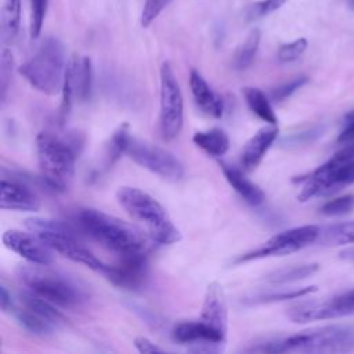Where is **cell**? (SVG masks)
<instances>
[{"label":"cell","instance_id":"obj_1","mask_svg":"<svg viewBox=\"0 0 354 354\" xmlns=\"http://www.w3.org/2000/svg\"><path fill=\"white\" fill-rule=\"evenodd\" d=\"M76 221L83 232L119 259L147 257L156 243L147 231L97 209H82Z\"/></svg>","mask_w":354,"mask_h":354},{"label":"cell","instance_id":"obj_2","mask_svg":"<svg viewBox=\"0 0 354 354\" xmlns=\"http://www.w3.org/2000/svg\"><path fill=\"white\" fill-rule=\"evenodd\" d=\"M17 277L28 290L61 307H79L87 301L86 289L69 275L53 270L48 264H21Z\"/></svg>","mask_w":354,"mask_h":354},{"label":"cell","instance_id":"obj_3","mask_svg":"<svg viewBox=\"0 0 354 354\" xmlns=\"http://www.w3.org/2000/svg\"><path fill=\"white\" fill-rule=\"evenodd\" d=\"M116 201L133 220L145 228L156 243L170 245L181 239V232L166 209L148 192L136 187H120L116 191Z\"/></svg>","mask_w":354,"mask_h":354},{"label":"cell","instance_id":"obj_4","mask_svg":"<svg viewBox=\"0 0 354 354\" xmlns=\"http://www.w3.org/2000/svg\"><path fill=\"white\" fill-rule=\"evenodd\" d=\"M79 140H65L50 131L36 137V152L41 178L54 191H65L75 177Z\"/></svg>","mask_w":354,"mask_h":354},{"label":"cell","instance_id":"obj_5","mask_svg":"<svg viewBox=\"0 0 354 354\" xmlns=\"http://www.w3.org/2000/svg\"><path fill=\"white\" fill-rule=\"evenodd\" d=\"M295 181L300 183L297 198L301 202L333 194L354 184V138L344 142L343 148L325 163Z\"/></svg>","mask_w":354,"mask_h":354},{"label":"cell","instance_id":"obj_6","mask_svg":"<svg viewBox=\"0 0 354 354\" xmlns=\"http://www.w3.org/2000/svg\"><path fill=\"white\" fill-rule=\"evenodd\" d=\"M25 227L36 234L48 248L61 256L75 263L83 264L84 267L91 268L102 275L106 271L108 264L102 263L80 242L79 234L66 221L32 217L25 220Z\"/></svg>","mask_w":354,"mask_h":354},{"label":"cell","instance_id":"obj_7","mask_svg":"<svg viewBox=\"0 0 354 354\" xmlns=\"http://www.w3.org/2000/svg\"><path fill=\"white\" fill-rule=\"evenodd\" d=\"M66 62L64 44L57 37H46L37 51L18 71L37 91L57 95L62 90Z\"/></svg>","mask_w":354,"mask_h":354},{"label":"cell","instance_id":"obj_8","mask_svg":"<svg viewBox=\"0 0 354 354\" xmlns=\"http://www.w3.org/2000/svg\"><path fill=\"white\" fill-rule=\"evenodd\" d=\"M354 350V333L343 326L328 325L279 337V353H347Z\"/></svg>","mask_w":354,"mask_h":354},{"label":"cell","instance_id":"obj_9","mask_svg":"<svg viewBox=\"0 0 354 354\" xmlns=\"http://www.w3.org/2000/svg\"><path fill=\"white\" fill-rule=\"evenodd\" d=\"M184 101L178 80L169 61L160 66L159 126L165 140H173L183 129Z\"/></svg>","mask_w":354,"mask_h":354},{"label":"cell","instance_id":"obj_10","mask_svg":"<svg viewBox=\"0 0 354 354\" xmlns=\"http://www.w3.org/2000/svg\"><path fill=\"white\" fill-rule=\"evenodd\" d=\"M126 153L138 166L149 170L153 174H158L165 180L178 181L184 176L183 163L171 152L159 145L130 136Z\"/></svg>","mask_w":354,"mask_h":354},{"label":"cell","instance_id":"obj_11","mask_svg":"<svg viewBox=\"0 0 354 354\" xmlns=\"http://www.w3.org/2000/svg\"><path fill=\"white\" fill-rule=\"evenodd\" d=\"M319 234H321V228L314 224L300 225V227L281 231L272 235L270 239H267L261 246L239 256L236 259V263L295 253L318 241Z\"/></svg>","mask_w":354,"mask_h":354},{"label":"cell","instance_id":"obj_12","mask_svg":"<svg viewBox=\"0 0 354 354\" xmlns=\"http://www.w3.org/2000/svg\"><path fill=\"white\" fill-rule=\"evenodd\" d=\"M93 88V65L91 59L84 55L73 54L65 68L62 83L61 118L65 119L72 108L73 101H87Z\"/></svg>","mask_w":354,"mask_h":354},{"label":"cell","instance_id":"obj_13","mask_svg":"<svg viewBox=\"0 0 354 354\" xmlns=\"http://www.w3.org/2000/svg\"><path fill=\"white\" fill-rule=\"evenodd\" d=\"M354 313V289L325 297L299 301L293 308L295 319L300 324L333 319Z\"/></svg>","mask_w":354,"mask_h":354},{"label":"cell","instance_id":"obj_14","mask_svg":"<svg viewBox=\"0 0 354 354\" xmlns=\"http://www.w3.org/2000/svg\"><path fill=\"white\" fill-rule=\"evenodd\" d=\"M171 337L177 343L189 344L194 351H220L227 340L201 319L176 324L171 329Z\"/></svg>","mask_w":354,"mask_h":354},{"label":"cell","instance_id":"obj_15","mask_svg":"<svg viewBox=\"0 0 354 354\" xmlns=\"http://www.w3.org/2000/svg\"><path fill=\"white\" fill-rule=\"evenodd\" d=\"M3 243L28 263L51 264L53 249L48 248L36 234L25 232L21 230H7L3 234Z\"/></svg>","mask_w":354,"mask_h":354},{"label":"cell","instance_id":"obj_16","mask_svg":"<svg viewBox=\"0 0 354 354\" xmlns=\"http://www.w3.org/2000/svg\"><path fill=\"white\" fill-rule=\"evenodd\" d=\"M199 319L203 321L210 329L217 332L220 336L227 339L228 311L224 299V292L218 282H212L207 285Z\"/></svg>","mask_w":354,"mask_h":354},{"label":"cell","instance_id":"obj_17","mask_svg":"<svg viewBox=\"0 0 354 354\" xmlns=\"http://www.w3.org/2000/svg\"><path fill=\"white\" fill-rule=\"evenodd\" d=\"M104 277L109 282L120 288H138L147 277V257L119 259L118 264H108Z\"/></svg>","mask_w":354,"mask_h":354},{"label":"cell","instance_id":"obj_18","mask_svg":"<svg viewBox=\"0 0 354 354\" xmlns=\"http://www.w3.org/2000/svg\"><path fill=\"white\" fill-rule=\"evenodd\" d=\"M278 137L277 124H267L259 129L245 144L241 153V166L245 171L254 170L266 156L267 151L271 148Z\"/></svg>","mask_w":354,"mask_h":354},{"label":"cell","instance_id":"obj_19","mask_svg":"<svg viewBox=\"0 0 354 354\" xmlns=\"http://www.w3.org/2000/svg\"><path fill=\"white\" fill-rule=\"evenodd\" d=\"M0 207L18 212H36L40 209V199L33 191L18 181L1 180Z\"/></svg>","mask_w":354,"mask_h":354},{"label":"cell","instance_id":"obj_20","mask_svg":"<svg viewBox=\"0 0 354 354\" xmlns=\"http://www.w3.org/2000/svg\"><path fill=\"white\" fill-rule=\"evenodd\" d=\"M189 87L195 104L203 113L212 118L223 116L224 101L221 95L216 93L205 80V77L195 69H191L189 72Z\"/></svg>","mask_w":354,"mask_h":354},{"label":"cell","instance_id":"obj_21","mask_svg":"<svg viewBox=\"0 0 354 354\" xmlns=\"http://www.w3.org/2000/svg\"><path fill=\"white\" fill-rule=\"evenodd\" d=\"M220 169L227 183L245 202L253 206H259L264 202L266 195L263 189L257 184H254L252 180H249L239 167L220 160Z\"/></svg>","mask_w":354,"mask_h":354},{"label":"cell","instance_id":"obj_22","mask_svg":"<svg viewBox=\"0 0 354 354\" xmlns=\"http://www.w3.org/2000/svg\"><path fill=\"white\" fill-rule=\"evenodd\" d=\"M192 141L199 149L213 158H221L230 148L228 134L217 127L196 131L192 136Z\"/></svg>","mask_w":354,"mask_h":354},{"label":"cell","instance_id":"obj_23","mask_svg":"<svg viewBox=\"0 0 354 354\" xmlns=\"http://www.w3.org/2000/svg\"><path fill=\"white\" fill-rule=\"evenodd\" d=\"M245 102L248 108L263 122L270 124H277L278 118L272 109V105L270 102V98L266 95L264 91H261L257 87H243L242 90Z\"/></svg>","mask_w":354,"mask_h":354},{"label":"cell","instance_id":"obj_24","mask_svg":"<svg viewBox=\"0 0 354 354\" xmlns=\"http://www.w3.org/2000/svg\"><path fill=\"white\" fill-rule=\"evenodd\" d=\"M12 314L15 315L18 324L28 332L37 335V336H46L50 335L55 330L57 325L51 322L50 319L44 318L43 315L35 313L33 310L22 306L17 307L12 310Z\"/></svg>","mask_w":354,"mask_h":354},{"label":"cell","instance_id":"obj_25","mask_svg":"<svg viewBox=\"0 0 354 354\" xmlns=\"http://www.w3.org/2000/svg\"><path fill=\"white\" fill-rule=\"evenodd\" d=\"M21 0H3L1 6V39L4 43L12 41L21 25Z\"/></svg>","mask_w":354,"mask_h":354},{"label":"cell","instance_id":"obj_26","mask_svg":"<svg viewBox=\"0 0 354 354\" xmlns=\"http://www.w3.org/2000/svg\"><path fill=\"white\" fill-rule=\"evenodd\" d=\"M260 39H261L260 29L254 28L249 32L246 39L239 44L232 58V66L236 71H245L253 64L260 46Z\"/></svg>","mask_w":354,"mask_h":354},{"label":"cell","instance_id":"obj_27","mask_svg":"<svg viewBox=\"0 0 354 354\" xmlns=\"http://www.w3.org/2000/svg\"><path fill=\"white\" fill-rule=\"evenodd\" d=\"M19 300H21L22 306H25V307L33 310L35 313L43 315L44 318L54 322L57 326H59L65 321L64 315L55 308V304H53L51 301L35 295L33 292H30L28 289L24 290L19 295Z\"/></svg>","mask_w":354,"mask_h":354},{"label":"cell","instance_id":"obj_28","mask_svg":"<svg viewBox=\"0 0 354 354\" xmlns=\"http://www.w3.org/2000/svg\"><path fill=\"white\" fill-rule=\"evenodd\" d=\"M318 241L330 246L354 243V220L332 224L321 230Z\"/></svg>","mask_w":354,"mask_h":354},{"label":"cell","instance_id":"obj_29","mask_svg":"<svg viewBox=\"0 0 354 354\" xmlns=\"http://www.w3.org/2000/svg\"><path fill=\"white\" fill-rule=\"evenodd\" d=\"M130 138L129 133V126L120 124L112 134L109 142L106 144L105 152H104V166L105 169H109L115 165V162L122 156V153H126V147Z\"/></svg>","mask_w":354,"mask_h":354},{"label":"cell","instance_id":"obj_30","mask_svg":"<svg viewBox=\"0 0 354 354\" xmlns=\"http://www.w3.org/2000/svg\"><path fill=\"white\" fill-rule=\"evenodd\" d=\"M318 270V264H301V266H290L272 271L266 277V281L270 283H288L293 281H299L313 275Z\"/></svg>","mask_w":354,"mask_h":354},{"label":"cell","instance_id":"obj_31","mask_svg":"<svg viewBox=\"0 0 354 354\" xmlns=\"http://www.w3.org/2000/svg\"><path fill=\"white\" fill-rule=\"evenodd\" d=\"M315 290H317V286H304V288H296V289H289V290H279V292L257 295V296H253L252 299H248L246 301L250 304H259V303L281 301V300H288V299H299V297L306 296Z\"/></svg>","mask_w":354,"mask_h":354},{"label":"cell","instance_id":"obj_32","mask_svg":"<svg viewBox=\"0 0 354 354\" xmlns=\"http://www.w3.org/2000/svg\"><path fill=\"white\" fill-rule=\"evenodd\" d=\"M354 210V194H347L337 196L335 199L328 201L324 203L319 209L321 214L337 217V216H346Z\"/></svg>","mask_w":354,"mask_h":354},{"label":"cell","instance_id":"obj_33","mask_svg":"<svg viewBox=\"0 0 354 354\" xmlns=\"http://www.w3.org/2000/svg\"><path fill=\"white\" fill-rule=\"evenodd\" d=\"M12 68H14V57L12 53L8 48L1 50L0 57V98L1 104L6 102L8 86L12 76Z\"/></svg>","mask_w":354,"mask_h":354},{"label":"cell","instance_id":"obj_34","mask_svg":"<svg viewBox=\"0 0 354 354\" xmlns=\"http://www.w3.org/2000/svg\"><path fill=\"white\" fill-rule=\"evenodd\" d=\"M48 0H30V19H29V33L32 39H37L41 33L43 22L47 12Z\"/></svg>","mask_w":354,"mask_h":354},{"label":"cell","instance_id":"obj_35","mask_svg":"<svg viewBox=\"0 0 354 354\" xmlns=\"http://www.w3.org/2000/svg\"><path fill=\"white\" fill-rule=\"evenodd\" d=\"M307 39L299 37L293 41L283 43L278 47L277 58L279 62H292L296 61L303 55V53L307 50Z\"/></svg>","mask_w":354,"mask_h":354},{"label":"cell","instance_id":"obj_36","mask_svg":"<svg viewBox=\"0 0 354 354\" xmlns=\"http://www.w3.org/2000/svg\"><path fill=\"white\" fill-rule=\"evenodd\" d=\"M288 0H259L246 8V19L254 21L279 10Z\"/></svg>","mask_w":354,"mask_h":354},{"label":"cell","instance_id":"obj_37","mask_svg":"<svg viewBox=\"0 0 354 354\" xmlns=\"http://www.w3.org/2000/svg\"><path fill=\"white\" fill-rule=\"evenodd\" d=\"M170 1L171 0H145L140 17L141 26L148 28L159 17V14L170 4Z\"/></svg>","mask_w":354,"mask_h":354},{"label":"cell","instance_id":"obj_38","mask_svg":"<svg viewBox=\"0 0 354 354\" xmlns=\"http://www.w3.org/2000/svg\"><path fill=\"white\" fill-rule=\"evenodd\" d=\"M307 83V77L306 76H299V77H295L278 87H275L272 91H271V100H274L275 102H279L285 98H288L290 94H293L297 88H300L303 84Z\"/></svg>","mask_w":354,"mask_h":354},{"label":"cell","instance_id":"obj_39","mask_svg":"<svg viewBox=\"0 0 354 354\" xmlns=\"http://www.w3.org/2000/svg\"><path fill=\"white\" fill-rule=\"evenodd\" d=\"M134 347L138 353H142V354H152V353H165L166 350L159 347L156 343H153L152 340H149L148 337H144V336H138L134 339Z\"/></svg>","mask_w":354,"mask_h":354},{"label":"cell","instance_id":"obj_40","mask_svg":"<svg viewBox=\"0 0 354 354\" xmlns=\"http://www.w3.org/2000/svg\"><path fill=\"white\" fill-rule=\"evenodd\" d=\"M353 138H354V108L350 112H347V115L344 116L343 130L337 138V142L344 144Z\"/></svg>","mask_w":354,"mask_h":354},{"label":"cell","instance_id":"obj_41","mask_svg":"<svg viewBox=\"0 0 354 354\" xmlns=\"http://www.w3.org/2000/svg\"><path fill=\"white\" fill-rule=\"evenodd\" d=\"M0 307L4 313H7V311L12 313V310L15 308V303L11 297V293H8L6 286L0 288Z\"/></svg>","mask_w":354,"mask_h":354},{"label":"cell","instance_id":"obj_42","mask_svg":"<svg viewBox=\"0 0 354 354\" xmlns=\"http://www.w3.org/2000/svg\"><path fill=\"white\" fill-rule=\"evenodd\" d=\"M347 6L351 11H354V0H347Z\"/></svg>","mask_w":354,"mask_h":354}]
</instances>
